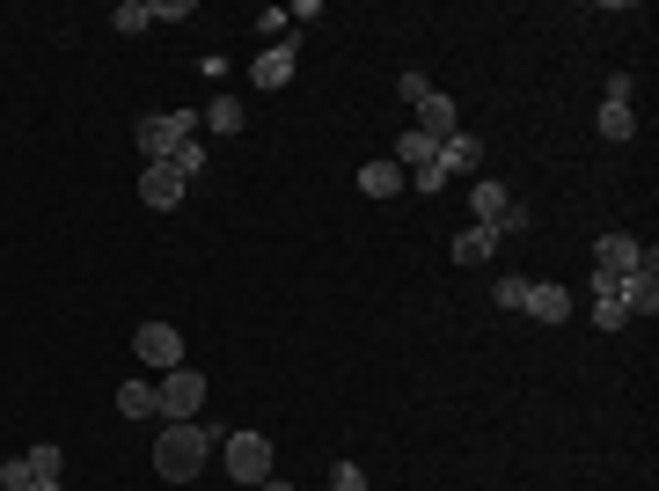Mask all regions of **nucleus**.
<instances>
[{"label":"nucleus","mask_w":659,"mask_h":491,"mask_svg":"<svg viewBox=\"0 0 659 491\" xmlns=\"http://www.w3.org/2000/svg\"><path fill=\"white\" fill-rule=\"evenodd\" d=\"M205 455H213V433H205L198 418H184V425H162V433H154V469H162L169 484H191L198 469H205Z\"/></svg>","instance_id":"1"},{"label":"nucleus","mask_w":659,"mask_h":491,"mask_svg":"<svg viewBox=\"0 0 659 491\" xmlns=\"http://www.w3.org/2000/svg\"><path fill=\"white\" fill-rule=\"evenodd\" d=\"M154 404H162V425H184V418H198V411H205V374L169 367L162 382H154Z\"/></svg>","instance_id":"2"},{"label":"nucleus","mask_w":659,"mask_h":491,"mask_svg":"<svg viewBox=\"0 0 659 491\" xmlns=\"http://www.w3.org/2000/svg\"><path fill=\"white\" fill-rule=\"evenodd\" d=\"M191 110H176V118H162V110H146L140 125H132V140H140V154L146 162H176V148H184V140H191Z\"/></svg>","instance_id":"3"},{"label":"nucleus","mask_w":659,"mask_h":491,"mask_svg":"<svg viewBox=\"0 0 659 491\" xmlns=\"http://www.w3.org/2000/svg\"><path fill=\"white\" fill-rule=\"evenodd\" d=\"M220 463H227L235 484H264V477H271V433H227Z\"/></svg>","instance_id":"4"},{"label":"nucleus","mask_w":659,"mask_h":491,"mask_svg":"<svg viewBox=\"0 0 659 491\" xmlns=\"http://www.w3.org/2000/svg\"><path fill=\"white\" fill-rule=\"evenodd\" d=\"M132 352H140V367H184V338H176V323H140L132 330Z\"/></svg>","instance_id":"5"},{"label":"nucleus","mask_w":659,"mask_h":491,"mask_svg":"<svg viewBox=\"0 0 659 491\" xmlns=\"http://www.w3.org/2000/svg\"><path fill=\"white\" fill-rule=\"evenodd\" d=\"M184 191H191V184L176 176V162H146V169H140V198L154 206V213H176V206H184Z\"/></svg>","instance_id":"6"},{"label":"nucleus","mask_w":659,"mask_h":491,"mask_svg":"<svg viewBox=\"0 0 659 491\" xmlns=\"http://www.w3.org/2000/svg\"><path fill=\"white\" fill-rule=\"evenodd\" d=\"M623 308H631V316H659V249H645L637 271L623 279Z\"/></svg>","instance_id":"7"},{"label":"nucleus","mask_w":659,"mask_h":491,"mask_svg":"<svg viewBox=\"0 0 659 491\" xmlns=\"http://www.w3.org/2000/svg\"><path fill=\"white\" fill-rule=\"evenodd\" d=\"M506 206H513V191L498 184V176H476V184H469V227H491V235H498Z\"/></svg>","instance_id":"8"},{"label":"nucleus","mask_w":659,"mask_h":491,"mask_svg":"<svg viewBox=\"0 0 659 491\" xmlns=\"http://www.w3.org/2000/svg\"><path fill=\"white\" fill-rule=\"evenodd\" d=\"M637 257H645V249H637L631 235H601V243H593V271H601V279H631Z\"/></svg>","instance_id":"9"},{"label":"nucleus","mask_w":659,"mask_h":491,"mask_svg":"<svg viewBox=\"0 0 659 491\" xmlns=\"http://www.w3.org/2000/svg\"><path fill=\"white\" fill-rule=\"evenodd\" d=\"M417 132H425V140H455V132H462V110H455V96H425L417 103Z\"/></svg>","instance_id":"10"},{"label":"nucleus","mask_w":659,"mask_h":491,"mask_svg":"<svg viewBox=\"0 0 659 491\" xmlns=\"http://www.w3.org/2000/svg\"><path fill=\"white\" fill-rule=\"evenodd\" d=\"M593 323H601V330H623V323H631V308H623V279H601V271H593Z\"/></svg>","instance_id":"11"},{"label":"nucleus","mask_w":659,"mask_h":491,"mask_svg":"<svg viewBox=\"0 0 659 491\" xmlns=\"http://www.w3.org/2000/svg\"><path fill=\"white\" fill-rule=\"evenodd\" d=\"M389 162H396V169H403V176L433 169V162H439V140H425V132H417V125H411V132L396 140V154H389Z\"/></svg>","instance_id":"12"},{"label":"nucleus","mask_w":659,"mask_h":491,"mask_svg":"<svg viewBox=\"0 0 659 491\" xmlns=\"http://www.w3.org/2000/svg\"><path fill=\"white\" fill-rule=\"evenodd\" d=\"M520 308H528L536 323H572V294H564V287H550V279H542V287H528V301H520Z\"/></svg>","instance_id":"13"},{"label":"nucleus","mask_w":659,"mask_h":491,"mask_svg":"<svg viewBox=\"0 0 659 491\" xmlns=\"http://www.w3.org/2000/svg\"><path fill=\"white\" fill-rule=\"evenodd\" d=\"M476 162H484V140H469V132H455V140H439V169H447V184H455V176H469Z\"/></svg>","instance_id":"14"},{"label":"nucleus","mask_w":659,"mask_h":491,"mask_svg":"<svg viewBox=\"0 0 659 491\" xmlns=\"http://www.w3.org/2000/svg\"><path fill=\"white\" fill-rule=\"evenodd\" d=\"M249 81H257V89H286V81H293V45H271L264 59L249 67Z\"/></svg>","instance_id":"15"},{"label":"nucleus","mask_w":659,"mask_h":491,"mask_svg":"<svg viewBox=\"0 0 659 491\" xmlns=\"http://www.w3.org/2000/svg\"><path fill=\"white\" fill-rule=\"evenodd\" d=\"M403 184H411V176L396 169V162H366V169H360V191H366V198H396Z\"/></svg>","instance_id":"16"},{"label":"nucleus","mask_w":659,"mask_h":491,"mask_svg":"<svg viewBox=\"0 0 659 491\" xmlns=\"http://www.w3.org/2000/svg\"><path fill=\"white\" fill-rule=\"evenodd\" d=\"M491 249H498V235H491V227H462V235H455V265H469V271H476V265L491 257Z\"/></svg>","instance_id":"17"},{"label":"nucleus","mask_w":659,"mask_h":491,"mask_svg":"<svg viewBox=\"0 0 659 491\" xmlns=\"http://www.w3.org/2000/svg\"><path fill=\"white\" fill-rule=\"evenodd\" d=\"M118 411H125V418H162V404H154V382H125V389H118Z\"/></svg>","instance_id":"18"},{"label":"nucleus","mask_w":659,"mask_h":491,"mask_svg":"<svg viewBox=\"0 0 659 491\" xmlns=\"http://www.w3.org/2000/svg\"><path fill=\"white\" fill-rule=\"evenodd\" d=\"M601 140H637L631 103H601Z\"/></svg>","instance_id":"19"},{"label":"nucleus","mask_w":659,"mask_h":491,"mask_svg":"<svg viewBox=\"0 0 659 491\" xmlns=\"http://www.w3.org/2000/svg\"><path fill=\"white\" fill-rule=\"evenodd\" d=\"M205 125H213V132H243V103L213 96V103H205Z\"/></svg>","instance_id":"20"},{"label":"nucleus","mask_w":659,"mask_h":491,"mask_svg":"<svg viewBox=\"0 0 659 491\" xmlns=\"http://www.w3.org/2000/svg\"><path fill=\"white\" fill-rule=\"evenodd\" d=\"M110 23H118L125 37H132V30H146V23H154V0H118V15H110Z\"/></svg>","instance_id":"21"},{"label":"nucleus","mask_w":659,"mask_h":491,"mask_svg":"<svg viewBox=\"0 0 659 491\" xmlns=\"http://www.w3.org/2000/svg\"><path fill=\"white\" fill-rule=\"evenodd\" d=\"M37 484V469H30V455H15V463H0V491H30Z\"/></svg>","instance_id":"22"},{"label":"nucleus","mask_w":659,"mask_h":491,"mask_svg":"<svg viewBox=\"0 0 659 491\" xmlns=\"http://www.w3.org/2000/svg\"><path fill=\"white\" fill-rule=\"evenodd\" d=\"M198 169H205V148H198V140H184V148H176V176H184V184H191Z\"/></svg>","instance_id":"23"},{"label":"nucleus","mask_w":659,"mask_h":491,"mask_svg":"<svg viewBox=\"0 0 659 491\" xmlns=\"http://www.w3.org/2000/svg\"><path fill=\"white\" fill-rule=\"evenodd\" d=\"M30 469H37V477H59L67 463H59V447H51V441H37V447H30Z\"/></svg>","instance_id":"24"},{"label":"nucleus","mask_w":659,"mask_h":491,"mask_svg":"<svg viewBox=\"0 0 659 491\" xmlns=\"http://www.w3.org/2000/svg\"><path fill=\"white\" fill-rule=\"evenodd\" d=\"M330 491H366V469L360 463H338V469H330Z\"/></svg>","instance_id":"25"},{"label":"nucleus","mask_w":659,"mask_h":491,"mask_svg":"<svg viewBox=\"0 0 659 491\" xmlns=\"http://www.w3.org/2000/svg\"><path fill=\"white\" fill-rule=\"evenodd\" d=\"M491 301H498V308H520V301H528V279H498Z\"/></svg>","instance_id":"26"},{"label":"nucleus","mask_w":659,"mask_h":491,"mask_svg":"<svg viewBox=\"0 0 659 491\" xmlns=\"http://www.w3.org/2000/svg\"><path fill=\"white\" fill-rule=\"evenodd\" d=\"M396 96H403V103H411V110H417V103L433 96V81H425V74H403V81H396Z\"/></svg>","instance_id":"27"},{"label":"nucleus","mask_w":659,"mask_h":491,"mask_svg":"<svg viewBox=\"0 0 659 491\" xmlns=\"http://www.w3.org/2000/svg\"><path fill=\"white\" fill-rule=\"evenodd\" d=\"M528 221H536V213H528V206L513 198V206H506V221H498V235H528Z\"/></svg>","instance_id":"28"},{"label":"nucleus","mask_w":659,"mask_h":491,"mask_svg":"<svg viewBox=\"0 0 659 491\" xmlns=\"http://www.w3.org/2000/svg\"><path fill=\"white\" fill-rule=\"evenodd\" d=\"M411 191H447V169H439V162H433V169H417V176H411Z\"/></svg>","instance_id":"29"},{"label":"nucleus","mask_w":659,"mask_h":491,"mask_svg":"<svg viewBox=\"0 0 659 491\" xmlns=\"http://www.w3.org/2000/svg\"><path fill=\"white\" fill-rule=\"evenodd\" d=\"M30 491H59V477H37V484H30Z\"/></svg>","instance_id":"30"},{"label":"nucleus","mask_w":659,"mask_h":491,"mask_svg":"<svg viewBox=\"0 0 659 491\" xmlns=\"http://www.w3.org/2000/svg\"><path fill=\"white\" fill-rule=\"evenodd\" d=\"M257 491H293V484H279V477H264V484H257Z\"/></svg>","instance_id":"31"}]
</instances>
